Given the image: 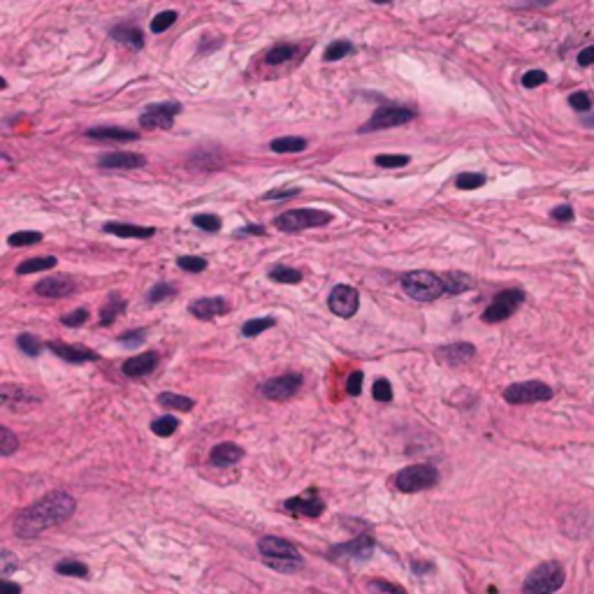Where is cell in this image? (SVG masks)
Segmentation results:
<instances>
[{
  "instance_id": "obj_49",
  "label": "cell",
  "mask_w": 594,
  "mask_h": 594,
  "mask_svg": "<svg viewBox=\"0 0 594 594\" xmlns=\"http://www.w3.org/2000/svg\"><path fill=\"white\" fill-rule=\"evenodd\" d=\"M17 569H19V559L14 557L10 550L0 552V571H3V576H10L17 571Z\"/></svg>"
},
{
  "instance_id": "obj_15",
  "label": "cell",
  "mask_w": 594,
  "mask_h": 594,
  "mask_svg": "<svg viewBox=\"0 0 594 594\" xmlns=\"http://www.w3.org/2000/svg\"><path fill=\"white\" fill-rule=\"evenodd\" d=\"M39 397L35 392H30L28 388L23 385H10L5 383L0 388V407L3 409H12V411H19V409H28L37 404Z\"/></svg>"
},
{
  "instance_id": "obj_37",
  "label": "cell",
  "mask_w": 594,
  "mask_h": 594,
  "mask_svg": "<svg viewBox=\"0 0 594 594\" xmlns=\"http://www.w3.org/2000/svg\"><path fill=\"white\" fill-rule=\"evenodd\" d=\"M351 51H353V44L348 42V39H337V42H332L326 49L323 58H326V61H339V58L348 56Z\"/></svg>"
},
{
  "instance_id": "obj_44",
  "label": "cell",
  "mask_w": 594,
  "mask_h": 594,
  "mask_svg": "<svg viewBox=\"0 0 594 594\" xmlns=\"http://www.w3.org/2000/svg\"><path fill=\"white\" fill-rule=\"evenodd\" d=\"M174 295V286H170V283H158V286H154L151 290H149V304H158V302H163V299H168Z\"/></svg>"
},
{
  "instance_id": "obj_33",
  "label": "cell",
  "mask_w": 594,
  "mask_h": 594,
  "mask_svg": "<svg viewBox=\"0 0 594 594\" xmlns=\"http://www.w3.org/2000/svg\"><path fill=\"white\" fill-rule=\"evenodd\" d=\"M269 279L279 281V283H299V281H302V274H299L297 269H292V267L279 265V267H274L272 272H269Z\"/></svg>"
},
{
  "instance_id": "obj_10",
  "label": "cell",
  "mask_w": 594,
  "mask_h": 594,
  "mask_svg": "<svg viewBox=\"0 0 594 594\" xmlns=\"http://www.w3.org/2000/svg\"><path fill=\"white\" fill-rule=\"evenodd\" d=\"M416 114L407 107H381L376 109L367 123L362 125L360 132H371V130H383V128H395V125L409 123Z\"/></svg>"
},
{
  "instance_id": "obj_59",
  "label": "cell",
  "mask_w": 594,
  "mask_h": 594,
  "mask_svg": "<svg viewBox=\"0 0 594 594\" xmlns=\"http://www.w3.org/2000/svg\"><path fill=\"white\" fill-rule=\"evenodd\" d=\"M374 3H378V5H385V3H390V0H374Z\"/></svg>"
},
{
  "instance_id": "obj_17",
  "label": "cell",
  "mask_w": 594,
  "mask_h": 594,
  "mask_svg": "<svg viewBox=\"0 0 594 594\" xmlns=\"http://www.w3.org/2000/svg\"><path fill=\"white\" fill-rule=\"evenodd\" d=\"M147 158L140 154H128V151H114V154H105L100 156L98 168L102 170H137L144 168Z\"/></svg>"
},
{
  "instance_id": "obj_2",
  "label": "cell",
  "mask_w": 594,
  "mask_h": 594,
  "mask_svg": "<svg viewBox=\"0 0 594 594\" xmlns=\"http://www.w3.org/2000/svg\"><path fill=\"white\" fill-rule=\"evenodd\" d=\"M258 550H260V557H263L265 564L269 569H274V571L295 574L304 567L302 555H299L295 545H292L290 541H286V538L265 536V538H260Z\"/></svg>"
},
{
  "instance_id": "obj_25",
  "label": "cell",
  "mask_w": 594,
  "mask_h": 594,
  "mask_svg": "<svg viewBox=\"0 0 594 594\" xmlns=\"http://www.w3.org/2000/svg\"><path fill=\"white\" fill-rule=\"evenodd\" d=\"M86 135L98 142H135L140 137L137 132L123 130V128H91V130H86Z\"/></svg>"
},
{
  "instance_id": "obj_41",
  "label": "cell",
  "mask_w": 594,
  "mask_h": 594,
  "mask_svg": "<svg viewBox=\"0 0 594 594\" xmlns=\"http://www.w3.org/2000/svg\"><path fill=\"white\" fill-rule=\"evenodd\" d=\"M17 448H19L17 437L7 427H0V455H12Z\"/></svg>"
},
{
  "instance_id": "obj_43",
  "label": "cell",
  "mask_w": 594,
  "mask_h": 594,
  "mask_svg": "<svg viewBox=\"0 0 594 594\" xmlns=\"http://www.w3.org/2000/svg\"><path fill=\"white\" fill-rule=\"evenodd\" d=\"M177 265L181 269H186V272H202V269H207V260L200 258V256H181L177 260Z\"/></svg>"
},
{
  "instance_id": "obj_23",
  "label": "cell",
  "mask_w": 594,
  "mask_h": 594,
  "mask_svg": "<svg viewBox=\"0 0 594 594\" xmlns=\"http://www.w3.org/2000/svg\"><path fill=\"white\" fill-rule=\"evenodd\" d=\"M105 233H112L116 237H130V240H149V237H154L156 230L132 223H105Z\"/></svg>"
},
{
  "instance_id": "obj_18",
  "label": "cell",
  "mask_w": 594,
  "mask_h": 594,
  "mask_svg": "<svg viewBox=\"0 0 594 594\" xmlns=\"http://www.w3.org/2000/svg\"><path fill=\"white\" fill-rule=\"evenodd\" d=\"M49 351L56 353L58 358H63L66 362H73V364H82V362H91V360H98V358H100L96 351H91V348H86V346H79V344L51 342V344H49Z\"/></svg>"
},
{
  "instance_id": "obj_7",
  "label": "cell",
  "mask_w": 594,
  "mask_h": 594,
  "mask_svg": "<svg viewBox=\"0 0 594 594\" xmlns=\"http://www.w3.org/2000/svg\"><path fill=\"white\" fill-rule=\"evenodd\" d=\"M525 302V290L520 288H506L490 302V307L483 311V321L485 323H502L511 318L518 311V307Z\"/></svg>"
},
{
  "instance_id": "obj_38",
  "label": "cell",
  "mask_w": 594,
  "mask_h": 594,
  "mask_svg": "<svg viewBox=\"0 0 594 594\" xmlns=\"http://www.w3.org/2000/svg\"><path fill=\"white\" fill-rule=\"evenodd\" d=\"M42 242V233H35V230H23V233H14L7 237V244L10 247H30V244H37Z\"/></svg>"
},
{
  "instance_id": "obj_40",
  "label": "cell",
  "mask_w": 594,
  "mask_h": 594,
  "mask_svg": "<svg viewBox=\"0 0 594 594\" xmlns=\"http://www.w3.org/2000/svg\"><path fill=\"white\" fill-rule=\"evenodd\" d=\"M17 344H19V348L26 355H30V358H35V355L42 351V344H39V339L37 337H33V335H19V339H17Z\"/></svg>"
},
{
  "instance_id": "obj_55",
  "label": "cell",
  "mask_w": 594,
  "mask_h": 594,
  "mask_svg": "<svg viewBox=\"0 0 594 594\" xmlns=\"http://www.w3.org/2000/svg\"><path fill=\"white\" fill-rule=\"evenodd\" d=\"M550 216L555 221H574V209H571V204H559V207L552 209Z\"/></svg>"
},
{
  "instance_id": "obj_28",
  "label": "cell",
  "mask_w": 594,
  "mask_h": 594,
  "mask_svg": "<svg viewBox=\"0 0 594 594\" xmlns=\"http://www.w3.org/2000/svg\"><path fill=\"white\" fill-rule=\"evenodd\" d=\"M56 267V258L54 256H42V258H28L17 267L19 274H33V272H44V269Z\"/></svg>"
},
{
  "instance_id": "obj_53",
  "label": "cell",
  "mask_w": 594,
  "mask_h": 594,
  "mask_svg": "<svg viewBox=\"0 0 594 594\" xmlns=\"http://www.w3.org/2000/svg\"><path fill=\"white\" fill-rule=\"evenodd\" d=\"M299 188L292 186V188H276V191H269L265 193V200H288V197L297 195Z\"/></svg>"
},
{
  "instance_id": "obj_46",
  "label": "cell",
  "mask_w": 594,
  "mask_h": 594,
  "mask_svg": "<svg viewBox=\"0 0 594 594\" xmlns=\"http://www.w3.org/2000/svg\"><path fill=\"white\" fill-rule=\"evenodd\" d=\"M569 105H571L576 112H588V109L592 107V98L585 91H578V93H571V96H569Z\"/></svg>"
},
{
  "instance_id": "obj_1",
  "label": "cell",
  "mask_w": 594,
  "mask_h": 594,
  "mask_svg": "<svg viewBox=\"0 0 594 594\" xmlns=\"http://www.w3.org/2000/svg\"><path fill=\"white\" fill-rule=\"evenodd\" d=\"M75 509L77 502L73 495L63 493V490H54V493H47L42 499H37L35 504L19 511V516L14 518V532H17V536L30 538L44 532L47 527L63 525L66 520H70Z\"/></svg>"
},
{
  "instance_id": "obj_5",
  "label": "cell",
  "mask_w": 594,
  "mask_h": 594,
  "mask_svg": "<svg viewBox=\"0 0 594 594\" xmlns=\"http://www.w3.org/2000/svg\"><path fill=\"white\" fill-rule=\"evenodd\" d=\"M330 221H332V214L323 211V209H290L286 214H281V216L274 221V225L283 233H299V230H307V228L328 225Z\"/></svg>"
},
{
  "instance_id": "obj_21",
  "label": "cell",
  "mask_w": 594,
  "mask_h": 594,
  "mask_svg": "<svg viewBox=\"0 0 594 594\" xmlns=\"http://www.w3.org/2000/svg\"><path fill=\"white\" fill-rule=\"evenodd\" d=\"M228 309L230 307H228L223 297H202V299H195L191 304V314L200 321H211V318H216V316L225 314Z\"/></svg>"
},
{
  "instance_id": "obj_9",
  "label": "cell",
  "mask_w": 594,
  "mask_h": 594,
  "mask_svg": "<svg viewBox=\"0 0 594 594\" xmlns=\"http://www.w3.org/2000/svg\"><path fill=\"white\" fill-rule=\"evenodd\" d=\"M181 112L179 102H156L144 109V114L140 116V125L149 130H168L172 128L174 116Z\"/></svg>"
},
{
  "instance_id": "obj_54",
  "label": "cell",
  "mask_w": 594,
  "mask_h": 594,
  "mask_svg": "<svg viewBox=\"0 0 594 594\" xmlns=\"http://www.w3.org/2000/svg\"><path fill=\"white\" fill-rule=\"evenodd\" d=\"M371 588L378 590V592H383V594H407L404 592L400 585H395V583H388V581H371L369 583Z\"/></svg>"
},
{
  "instance_id": "obj_4",
  "label": "cell",
  "mask_w": 594,
  "mask_h": 594,
  "mask_svg": "<svg viewBox=\"0 0 594 594\" xmlns=\"http://www.w3.org/2000/svg\"><path fill=\"white\" fill-rule=\"evenodd\" d=\"M402 288L407 290L409 297L418 299V302H434V299H439L443 292H446L441 276L434 272H425V269L404 274Z\"/></svg>"
},
{
  "instance_id": "obj_34",
  "label": "cell",
  "mask_w": 594,
  "mask_h": 594,
  "mask_svg": "<svg viewBox=\"0 0 594 594\" xmlns=\"http://www.w3.org/2000/svg\"><path fill=\"white\" fill-rule=\"evenodd\" d=\"M269 328H274V318L272 316H265V318H253L249 323H244L242 328V335L244 337H258L260 332H265Z\"/></svg>"
},
{
  "instance_id": "obj_35",
  "label": "cell",
  "mask_w": 594,
  "mask_h": 594,
  "mask_svg": "<svg viewBox=\"0 0 594 594\" xmlns=\"http://www.w3.org/2000/svg\"><path fill=\"white\" fill-rule=\"evenodd\" d=\"M56 571L61 576H79V578H84L86 574H89V567L84 564V562H77V559H63L56 564Z\"/></svg>"
},
{
  "instance_id": "obj_31",
  "label": "cell",
  "mask_w": 594,
  "mask_h": 594,
  "mask_svg": "<svg viewBox=\"0 0 594 594\" xmlns=\"http://www.w3.org/2000/svg\"><path fill=\"white\" fill-rule=\"evenodd\" d=\"M177 430H179V421L172 416L156 418V421L151 423V432L156 434V437H172Z\"/></svg>"
},
{
  "instance_id": "obj_56",
  "label": "cell",
  "mask_w": 594,
  "mask_h": 594,
  "mask_svg": "<svg viewBox=\"0 0 594 594\" xmlns=\"http://www.w3.org/2000/svg\"><path fill=\"white\" fill-rule=\"evenodd\" d=\"M578 63H581V66H594V44L585 47V49L578 54Z\"/></svg>"
},
{
  "instance_id": "obj_24",
  "label": "cell",
  "mask_w": 594,
  "mask_h": 594,
  "mask_svg": "<svg viewBox=\"0 0 594 594\" xmlns=\"http://www.w3.org/2000/svg\"><path fill=\"white\" fill-rule=\"evenodd\" d=\"M109 35H112L116 42H121L125 47H132V49H142V47H144V33H142L140 28L128 26V23L112 28V33Z\"/></svg>"
},
{
  "instance_id": "obj_32",
  "label": "cell",
  "mask_w": 594,
  "mask_h": 594,
  "mask_svg": "<svg viewBox=\"0 0 594 594\" xmlns=\"http://www.w3.org/2000/svg\"><path fill=\"white\" fill-rule=\"evenodd\" d=\"M123 307H125L123 299L114 295L112 302H107L105 307H102V311H100V326H109V323H114L116 316L123 311Z\"/></svg>"
},
{
  "instance_id": "obj_42",
  "label": "cell",
  "mask_w": 594,
  "mask_h": 594,
  "mask_svg": "<svg viewBox=\"0 0 594 594\" xmlns=\"http://www.w3.org/2000/svg\"><path fill=\"white\" fill-rule=\"evenodd\" d=\"M177 17H179V14L174 12V10L161 12V14H158V17L151 21V30H154V33H165V30H168L172 23L177 21Z\"/></svg>"
},
{
  "instance_id": "obj_60",
  "label": "cell",
  "mask_w": 594,
  "mask_h": 594,
  "mask_svg": "<svg viewBox=\"0 0 594 594\" xmlns=\"http://www.w3.org/2000/svg\"><path fill=\"white\" fill-rule=\"evenodd\" d=\"M538 3H552V0H538Z\"/></svg>"
},
{
  "instance_id": "obj_30",
  "label": "cell",
  "mask_w": 594,
  "mask_h": 594,
  "mask_svg": "<svg viewBox=\"0 0 594 594\" xmlns=\"http://www.w3.org/2000/svg\"><path fill=\"white\" fill-rule=\"evenodd\" d=\"M295 54H297V49L292 44H279V47H274V49L267 51L265 63H267V66H281V63L290 61L292 56H295Z\"/></svg>"
},
{
  "instance_id": "obj_58",
  "label": "cell",
  "mask_w": 594,
  "mask_h": 594,
  "mask_svg": "<svg viewBox=\"0 0 594 594\" xmlns=\"http://www.w3.org/2000/svg\"><path fill=\"white\" fill-rule=\"evenodd\" d=\"M235 235H265V228L263 225H247V228H240Z\"/></svg>"
},
{
  "instance_id": "obj_16",
  "label": "cell",
  "mask_w": 594,
  "mask_h": 594,
  "mask_svg": "<svg viewBox=\"0 0 594 594\" xmlns=\"http://www.w3.org/2000/svg\"><path fill=\"white\" fill-rule=\"evenodd\" d=\"M77 290V283L73 276H66V274H56V276H47V279L37 281L35 292L42 297H66L70 292Z\"/></svg>"
},
{
  "instance_id": "obj_51",
  "label": "cell",
  "mask_w": 594,
  "mask_h": 594,
  "mask_svg": "<svg viewBox=\"0 0 594 594\" xmlns=\"http://www.w3.org/2000/svg\"><path fill=\"white\" fill-rule=\"evenodd\" d=\"M144 337H147L144 330H130V332L118 335V342H121L123 346H140V344H144Z\"/></svg>"
},
{
  "instance_id": "obj_20",
  "label": "cell",
  "mask_w": 594,
  "mask_h": 594,
  "mask_svg": "<svg viewBox=\"0 0 594 594\" xmlns=\"http://www.w3.org/2000/svg\"><path fill=\"white\" fill-rule=\"evenodd\" d=\"M156 364H158V353L156 351L140 353V355H135V358L123 362V374L130 376V378L147 376V374H151V371L156 369Z\"/></svg>"
},
{
  "instance_id": "obj_50",
  "label": "cell",
  "mask_w": 594,
  "mask_h": 594,
  "mask_svg": "<svg viewBox=\"0 0 594 594\" xmlns=\"http://www.w3.org/2000/svg\"><path fill=\"white\" fill-rule=\"evenodd\" d=\"M61 321H63V326L79 328V326H84V323L89 321V311H86V309H77V311H73V314H66Z\"/></svg>"
},
{
  "instance_id": "obj_14",
  "label": "cell",
  "mask_w": 594,
  "mask_h": 594,
  "mask_svg": "<svg viewBox=\"0 0 594 594\" xmlns=\"http://www.w3.org/2000/svg\"><path fill=\"white\" fill-rule=\"evenodd\" d=\"M286 511H290L292 516H307V518H318L326 511V502L316 495V490H307V495L290 497L283 502Z\"/></svg>"
},
{
  "instance_id": "obj_57",
  "label": "cell",
  "mask_w": 594,
  "mask_h": 594,
  "mask_svg": "<svg viewBox=\"0 0 594 594\" xmlns=\"http://www.w3.org/2000/svg\"><path fill=\"white\" fill-rule=\"evenodd\" d=\"M0 594H21V588H19L17 583L0 581Z\"/></svg>"
},
{
  "instance_id": "obj_39",
  "label": "cell",
  "mask_w": 594,
  "mask_h": 594,
  "mask_svg": "<svg viewBox=\"0 0 594 594\" xmlns=\"http://www.w3.org/2000/svg\"><path fill=\"white\" fill-rule=\"evenodd\" d=\"M193 225L200 228L204 233H218L221 230V218L214 216V214H197L193 216Z\"/></svg>"
},
{
  "instance_id": "obj_27",
  "label": "cell",
  "mask_w": 594,
  "mask_h": 594,
  "mask_svg": "<svg viewBox=\"0 0 594 594\" xmlns=\"http://www.w3.org/2000/svg\"><path fill=\"white\" fill-rule=\"evenodd\" d=\"M269 147H272V151H276V154H299L307 149V140L304 137H279Z\"/></svg>"
},
{
  "instance_id": "obj_13",
  "label": "cell",
  "mask_w": 594,
  "mask_h": 594,
  "mask_svg": "<svg viewBox=\"0 0 594 594\" xmlns=\"http://www.w3.org/2000/svg\"><path fill=\"white\" fill-rule=\"evenodd\" d=\"M299 385H302V376L299 374H283V376L269 378V381L260 385V395L272 402L290 400L292 395L299 390Z\"/></svg>"
},
{
  "instance_id": "obj_12",
  "label": "cell",
  "mask_w": 594,
  "mask_h": 594,
  "mask_svg": "<svg viewBox=\"0 0 594 594\" xmlns=\"http://www.w3.org/2000/svg\"><path fill=\"white\" fill-rule=\"evenodd\" d=\"M371 552H374V538L367 534L355 536L353 541L339 543L335 548L328 550V559H369Z\"/></svg>"
},
{
  "instance_id": "obj_3",
  "label": "cell",
  "mask_w": 594,
  "mask_h": 594,
  "mask_svg": "<svg viewBox=\"0 0 594 594\" xmlns=\"http://www.w3.org/2000/svg\"><path fill=\"white\" fill-rule=\"evenodd\" d=\"M567 581L564 567L559 562H543L525 578L522 594H555Z\"/></svg>"
},
{
  "instance_id": "obj_48",
  "label": "cell",
  "mask_w": 594,
  "mask_h": 594,
  "mask_svg": "<svg viewBox=\"0 0 594 594\" xmlns=\"http://www.w3.org/2000/svg\"><path fill=\"white\" fill-rule=\"evenodd\" d=\"M371 395H374V400H378V402H390L392 400V388L385 378H378V381L374 383V388H371Z\"/></svg>"
},
{
  "instance_id": "obj_8",
  "label": "cell",
  "mask_w": 594,
  "mask_h": 594,
  "mask_svg": "<svg viewBox=\"0 0 594 594\" xmlns=\"http://www.w3.org/2000/svg\"><path fill=\"white\" fill-rule=\"evenodd\" d=\"M552 397V388L543 381H520L504 390V400L509 404H534L548 402Z\"/></svg>"
},
{
  "instance_id": "obj_11",
  "label": "cell",
  "mask_w": 594,
  "mask_h": 594,
  "mask_svg": "<svg viewBox=\"0 0 594 594\" xmlns=\"http://www.w3.org/2000/svg\"><path fill=\"white\" fill-rule=\"evenodd\" d=\"M328 307L332 314L339 316V318H351L360 307V292L351 286H346V283H339V286H335L330 292Z\"/></svg>"
},
{
  "instance_id": "obj_47",
  "label": "cell",
  "mask_w": 594,
  "mask_h": 594,
  "mask_svg": "<svg viewBox=\"0 0 594 594\" xmlns=\"http://www.w3.org/2000/svg\"><path fill=\"white\" fill-rule=\"evenodd\" d=\"M545 79H548V75L543 70H529V73L522 75V86L525 89H536V86L545 84Z\"/></svg>"
},
{
  "instance_id": "obj_52",
  "label": "cell",
  "mask_w": 594,
  "mask_h": 594,
  "mask_svg": "<svg viewBox=\"0 0 594 594\" xmlns=\"http://www.w3.org/2000/svg\"><path fill=\"white\" fill-rule=\"evenodd\" d=\"M346 392L353 395V397H358V395L362 392V371H353V374L348 376V381H346Z\"/></svg>"
},
{
  "instance_id": "obj_45",
  "label": "cell",
  "mask_w": 594,
  "mask_h": 594,
  "mask_svg": "<svg viewBox=\"0 0 594 594\" xmlns=\"http://www.w3.org/2000/svg\"><path fill=\"white\" fill-rule=\"evenodd\" d=\"M376 165H378V168H404V165H409V156H388V154H381V156H376Z\"/></svg>"
},
{
  "instance_id": "obj_36",
  "label": "cell",
  "mask_w": 594,
  "mask_h": 594,
  "mask_svg": "<svg viewBox=\"0 0 594 594\" xmlns=\"http://www.w3.org/2000/svg\"><path fill=\"white\" fill-rule=\"evenodd\" d=\"M483 184H485V177L481 172H462L455 179V186L462 188V191H474V188H481Z\"/></svg>"
},
{
  "instance_id": "obj_6",
  "label": "cell",
  "mask_w": 594,
  "mask_h": 594,
  "mask_svg": "<svg viewBox=\"0 0 594 594\" xmlns=\"http://www.w3.org/2000/svg\"><path fill=\"white\" fill-rule=\"evenodd\" d=\"M439 483V471L432 464H411L395 476V488L400 493H421Z\"/></svg>"
},
{
  "instance_id": "obj_22",
  "label": "cell",
  "mask_w": 594,
  "mask_h": 594,
  "mask_svg": "<svg viewBox=\"0 0 594 594\" xmlns=\"http://www.w3.org/2000/svg\"><path fill=\"white\" fill-rule=\"evenodd\" d=\"M242 455H244V450L237 446V443L233 441H223V443H218V446H214L211 448V453H209V460L214 466H233L242 460Z\"/></svg>"
},
{
  "instance_id": "obj_19",
  "label": "cell",
  "mask_w": 594,
  "mask_h": 594,
  "mask_svg": "<svg viewBox=\"0 0 594 594\" xmlns=\"http://www.w3.org/2000/svg\"><path fill=\"white\" fill-rule=\"evenodd\" d=\"M437 355V360L441 362H448V364H462V362H469L474 355H476V348L466 342H455V344H446L434 351Z\"/></svg>"
},
{
  "instance_id": "obj_29",
  "label": "cell",
  "mask_w": 594,
  "mask_h": 594,
  "mask_svg": "<svg viewBox=\"0 0 594 594\" xmlns=\"http://www.w3.org/2000/svg\"><path fill=\"white\" fill-rule=\"evenodd\" d=\"M158 402L168 409H179V411H191L195 407V402L186 395H177V392H163L158 395Z\"/></svg>"
},
{
  "instance_id": "obj_26",
  "label": "cell",
  "mask_w": 594,
  "mask_h": 594,
  "mask_svg": "<svg viewBox=\"0 0 594 594\" xmlns=\"http://www.w3.org/2000/svg\"><path fill=\"white\" fill-rule=\"evenodd\" d=\"M441 279H443V286H446L448 295H460V292L471 288V276H466L462 272H446Z\"/></svg>"
}]
</instances>
